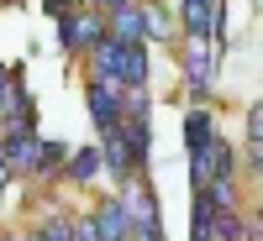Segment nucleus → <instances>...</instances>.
<instances>
[{"mask_svg":"<svg viewBox=\"0 0 263 241\" xmlns=\"http://www.w3.org/2000/svg\"><path fill=\"white\" fill-rule=\"evenodd\" d=\"M90 53H95V79H111V84H121V90H142L147 84V48L142 42L100 37Z\"/></svg>","mask_w":263,"mask_h":241,"instance_id":"nucleus-1","label":"nucleus"},{"mask_svg":"<svg viewBox=\"0 0 263 241\" xmlns=\"http://www.w3.org/2000/svg\"><path fill=\"white\" fill-rule=\"evenodd\" d=\"M58 37L69 53H90L105 37V21H100V11H58Z\"/></svg>","mask_w":263,"mask_h":241,"instance_id":"nucleus-2","label":"nucleus"},{"mask_svg":"<svg viewBox=\"0 0 263 241\" xmlns=\"http://www.w3.org/2000/svg\"><path fill=\"white\" fill-rule=\"evenodd\" d=\"M216 63H221L216 42L195 37V42H190V53H184V74H190V90H195V95H205V90H211V79H216Z\"/></svg>","mask_w":263,"mask_h":241,"instance_id":"nucleus-3","label":"nucleus"},{"mask_svg":"<svg viewBox=\"0 0 263 241\" xmlns=\"http://www.w3.org/2000/svg\"><path fill=\"white\" fill-rule=\"evenodd\" d=\"M90 116H95V126L100 131H116V121H121V84H111V79H90Z\"/></svg>","mask_w":263,"mask_h":241,"instance_id":"nucleus-4","label":"nucleus"},{"mask_svg":"<svg viewBox=\"0 0 263 241\" xmlns=\"http://www.w3.org/2000/svg\"><path fill=\"white\" fill-rule=\"evenodd\" d=\"M95 241H132V215L121 200H100V210H90Z\"/></svg>","mask_w":263,"mask_h":241,"instance_id":"nucleus-5","label":"nucleus"},{"mask_svg":"<svg viewBox=\"0 0 263 241\" xmlns=\"http://www.w3.org/2000/svg\"><path fill=\"white\" fill-rule=\"evenodd\" d=\"M105 37H116V42H147V21H142V11L132 6H116L111 11V21H105Z\"/></svg>","mask_w":263,"mask_h":241,"instance_id":"nucleus-6","label":"nucleus"},{"mask_svg":"<svg viewBox=\"0 0 263 241\" xmlns=\"http://www.w3.org/2000/svg\"><path fill=\"white\" fill-rule=\"evenodd\" d=\"M100 163L116 173V179H132L137 173V158L126 152V142H121V131H100Z\"/></svg>","mask_w":263,"mask_h":241,"instance_id":"nucleus-7","label":"nucleus"},{"mask_svg":"<svg viewBox=\"0 0 263 241\" xmlns=\"http://www.w3.org/2000/svg\"><path fill=\"white\" fill-rule=\"evenodd\" d=\"M216 142V121H211V111H190L184 116V147H190V158L195 152H205Z\"/></svg>","mask_w":263,"mask_h":241,"instance_id":"nucleus-8","label":"nucleus"},{"mask_svg":"<svg viewBox=\"0 0 263 241\" xmlns=\"http://www.w3.org/2000/svg\"><path fill=\"white\" fill-rule=\"evenodd\" d=\"M95 173H100V147H84V152L69 158V179H74V184H90Z\"/></svg>","mask_w":263,"mask_h":241,"instance_id":"nucleus-9","label":"nucleus"},{"mask_svg":"<svg viewBox=\"0 0 263 241\" xmlns=\"http://www.w3.org/2000/svg\"><path fill=\"white\" fill-rule=\"evenodd\" d=\"M63 158H69V147H63V142H37V173H48V168H58Z\"/></svg>","mask_w":263,"mask_h":241,"instance_id":"nucleus-10","label":"nucleus"},{"mask_svg":"<svg viewBox=\"0 0 263 241\" xmlns=\"http://www.w3.org/2000/svg\"><path fill=\"white\" fill-rule=\"evenodd\" d=\"M48 6V16H58V11H69V6H79V0H42Z\"/></svg>","mask_w":263,"mask_h":241,"instance_id":"nucleus-11","label":"nucleus"},{"mask_svg":"<svg viewBox=\"0 0 263 241\" xmlns=\"http://www.w3.org/2000/svg\"><path fill=\"white\" fill-rule=\"evenodd\" d=\"M6 90H11V69H0V105H6Z\"/></svg>","mask_w":263,"mask_h":241,"instance_id":"nucleus-12","label":"nucleus"},{"mask_svg":"<svg viewBox=\"0 0 263 241\" xmlns=\"http://www.w3.org/2000/svg\"><path fill=\"white\" fill-rule=\"evenodd\" d=\"M95 6H105V11H116V6H126V0H95Z\"/></svg>","mask_w":263,"mask_h":241,"instance_id":"nucleus-13","label":"nucleus"},{"mask_svg":"<svg viewBox=\"0 0 263 241\" xmlns=\"http://www.w3.org/2000/svg\"><path fill=\"white\" fill-rule=\"evenodd\" d=\"M6 184H11V168H6V163H0V189H6Z\"/></svg>","mask_w":263,"mask_h":241,"instance_id":"nucleus-14","label":"nucleus"}]
</instances>
